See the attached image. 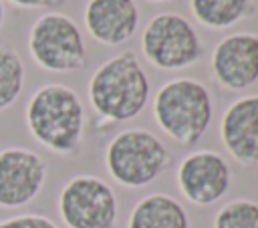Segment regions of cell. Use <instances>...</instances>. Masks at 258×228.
Wrapping results in <instances>:
<instances>
[{"instance_id": "cell-1", "label": "cell", "mask_w": 258, "mask_h": 228, "mask_svg": "<svg viewBox=\"0 0 258 228\" xmlns=\"http://www.w3.org/2000/svg\"><path fill=\"white\" fill-rule=\"evenodd\" d=\"M24 123L42 147L58 155H71L83 141L85 107L77 91L60 83H48L30 95Z\"/></svg>"}, {"instance_id": "cell-2", "label": "cell", "mask_w": 258, "mask_h": 228, "mask_svg": "<svg viewBox=\"0 0 258 228\" xmlns=\"http://www.w3.org/2000/svg\"><path fill=\"white\" fill-rule=\"evenodd\" d=\"M149 97V79L133 52H121L103 63L89 81L93 109L109 121L137 117Z\"/></svg>"}, {"instance_id": "cell-3", "label": "cell", "mask_w": 258, "mask_h": 228, "mask_svg": "<svg viewBox=\"0 0 258 228\" xmlns=\"http://www.w3.org/2000/svg\"><path fill=\"white\" fill-rule=\"evenodd\" d=\"M153 113L171 139L181 145H194L210 127L212 97L200 81L173 79L157 91Z\"/></svg>"}, {"instance_id": "cell-4", "label": "cell", "mask_w": 258, "mask_h": 228, "mask_svg": "<svg viewBox=\"0 0 258 228\" xmlns=\"http://www.w3.org/2000/svg\"><path fill=\"white\" fill-rule=\"evenodd\" d=\"M105 165L117 184L143 188L165 172L169 153L153 133L145 129H125L107 145Z\"/></svg>"}, {"instance_id": "cell-5", "label": "cell", "mask_w": 258, "mask_h": 228, "mask_svg": "<svg viewBox=\"0 0 258 228\" xmlns=\"http://www.w3.org/2000/svg\"><path fill=\"white\" fill-rule=\"evenodd\" d=\"M28 52L48 73H73L87 61L85 40L77 22L60 12H46L32 22Z\"/></svg>"}, {"instance_id": "cell-6", "label": "cell", "mask_w": 258, "mask_h": 228, "mask_svg": "<svg viewBox=\"0 0 258 228\" xmlns=\"http://www.w3.org/2000/svg\"><path fill=\"white\" fill-rule=\"evenodd\" d=\"M58 216L67 228H115L117 198L113 188L97 176H75L58 194Z\"/></svg>"}, {"instance_id": "cell-7", "label": "cell", "mask_w": 258, "mask_h": 228, "mask_svg": "<svg viewBox=\"0 0 258 228\" xmlns=\"http://www.w3.org/2000/svg\"><path fill=\"white\" fill-rule=\"evenodd\" d=\"M149 63L159 69H183L200 59L202 46L191 24L177 14L155 16L141 38Z\"/></svg>"}, {"instance_id": "cell-8", "label": "cell", "mask_w": 258, "mask_h": 228, "mask_svg": "<svg viewBox=\"0 0 258 228\" xmlns=\"http://www.w3.org/2000/svg\"><path fill=\"white\" fill-rule=\"evenodd\" d=\"M46 182V161L32 149H0V208L18 210L38 198Z\"/></svg>"}, {"instance_id": "cell-9", "label": "cell", "mask_w": 258, "mask_h": 228, "mask_svg": "<svg viewBox=\"0 0 258 228\" xmlns=\"http://www.w3.org/2000/svg\"><path fill=\"white\" fill-rule=\"evenodd\" d=\"M177 186L191 204L210 206L230 190V167L216 151H194L177 167Z\"/></svg>"}, {"instance_id": "cell-10", "label": "cell", "mask_w": 258, "mask_h": 228, "mask_svg": "<svg viewBox=\"0 0 258 228\" xmlns=\"http://www.w3.org/2000/svg\"><path fill=\"white\" fill-rule=\"evenodd\" d=\"M212 71L232 91L254 85L258 81V36L232 34L218 42L212 54Z\"/></svg>"}, {"instance_id": "cell-11", "label": "cell", "mask_w": 258, "mask_h": 228, "mask_svg": "<svg viewBox=\"0 0 258 228\" xmlns=\"http://www.w3.org/2000/svg\"><path fill=\"white\" fill-rule=\"evenodd\" d=\"M220 135L232 157L242 163H258V95L242 97L226 109Z\"/></svg>"}, {"instance_id": "cell-12", "label": "cell", "mask_w": 258, "mask_h": 228, "mask_svg": "<svg viewBox=\"0 0 258 228\" xmlns=\"http://www.w3.org/2000/svg\"><path fill=\"white\" fill-rule=\"evenodd\" d=\"M85 26L89 34L109 46L123 44L137 28V8L133 0H89L85 6Z\"/></svg>"}, {"instance_id": "cell-13", "label": "cell", "mask_w": 258, "mask_h": 228, "mask_svg": "<svg viewBox=\"0 0 258 228\" xmlns=\"http://www.w3.org/2000/svg\"><path fill=\"white\" fill-rule=\"evenodd\" d=\"M127 228H189V220L177 200L165 194H151L137 202Z\"/></svg>"}, {"instance_id": "cell-14", "label": "cell", "mask_w": 258, "mask_h": 228, "mask_svg": "<svg viewBox=\"0 0 258 228\" xmlns=\"http://www.w3.org/2000/svg\"><path fill=\"white\" fill-rule=\"evenodd\" d=\"M26 81L24 63L14 46L0 44V113L10 109L22 95Z\"/></svg>"}, {"instance_id": "cell-15", "label": "cell", "mask_w": 258, "mask_h": 228, "mask_svg": "<svg viewBox=\"0 0 258 228\" xmlns=\"http://www.w3.org/2000/svg\"><path fill=\"white\" fill-rule=\"evenodd\" d=\"M248 10V0H191L194 16L210 28H226Z\"/></svg>"}, {"instance_id": "cell-16", "label": "cell", "mask_w": 258, "mask_h": 228, "mask_svg": "<svg viewBox=\"0 0 258 228\" xmlns=\"http://www.w3.org/2000/svg\"><path fill=\"white\" fill-rule=\"evenodd\" d=\"M214 228H258V204L252 200H234L220 208Z\"/></svg>"}, {"instance_id": "cell-17", "label": "cell", "mask_w": 258, "mask_h": 228, "mask_svg": "<svg viewBox=\"0 0 258 228\" xmlns=\"http://www.w3.org/2000/svg\"><path fill=\"white\" fill-rule=\"evenodd\" d=\"M0 228H58L44 214H16L0 220Z\"/></svg>"}, {"instance_id": "cell-18", "label": "cell", "mask_w": 258, "mask_h": 228, "mask_svg": "<svg viewBox=\"0 0 258 228\" xmlns=\"http://www.w3.org/2000/svg\"><path fill=\"white\" fill-rule=\"evenodd\" d=\"M12 6L16 8H28V10H36V8H50V6H58L62 0H8Z\"/></svg>"}, {"instance_id": "cell-19", "label": "cell", "mask_w": 258, "mask_h": 228, "mask_svg": "<svg viewBox=\"0 0 258 228\" xmlns=\"http://www.w3.org/2000/svg\"><path fill=\"white\" fill-rule=\"evenodd\" d=\"M4 18H6V6H4V2L0 0V28H2V24H4Z\"/></svg>"}]
</instances>
